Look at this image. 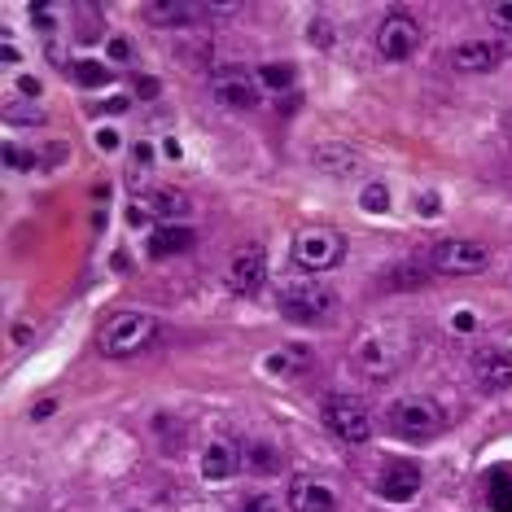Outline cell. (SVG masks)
<instances>
[{
	"label": "cell",
	"instance_id": "cell-17",
	"mask_svg": "<svg viewBox=\"0 0 512 512\" xmlns=\"http://www.w3.org/2000/svg\"><path fill=\"white\" fill-rule=\"evenodd\" d=\"M149 18L162 22V27H184V22H202L206 5H184V0H162V5H149Z\"/></svg>",
	"mask_w": 512,
	"mask_h": 512
},
{
	"label": "cell",
	"instance_id": "cell-15",
	"mask_svg": "<svg viewBox=\"0 0 512 512\" xmlns=\"http://www.w3.org/2000/svg\"><path fill=\"white\" fill-rule=\"evenodd\" d=\"M193 250V232L189 228H176V224H162L149 232V259H171V254H184Z\"/></svg>",
	"mask_w": 512,
	"mask_h": 512
},
{
	"label": "cell",
	"instance_id": "cell-11",
	"mask_svg": "<svg viewBox=\"0 0 512 512\" xmlns=\"http://www.w3.org/2000/svg\"><path fill=\"white\" fill-rule=\"evenodd\" d=\"M504 62V44L499 40H464L451 49V66L464 75H486Z\"/></svg>",
	"mask_w": 512,
	"mask_h": 512
},
{
	"label": "cell",
	"instance_id": "cell-21",
	"mask_svg": "<svg viewBox=\"0 0 512 512\" xmlns=\"http://www.w3.org/2000/svg\"><path fill=\"white\" fill-rule=\"evenodd\" d=\"M75 79L84 88H101L110 79V71H106V62H75Z\"/></svg>",
	"mask_w": 512,
	"mask_h": 512
},
{
	"label": "cell",
	"instance_id": "cell-10",
	"mask_svg": "<svg viewBox=\"0 0 512 512\" xmlns=\"http://www.w3.org/2000/svg\"><path fill=\"white\" fill-rule=\"evenodd\" d=\"M263 276H267V254H263V246H241L237 254H232V263H228V289H232V294H241V298L259 294Z\"/></svg>",
	"mask_w": 512,
	"mask_h": 512
},
{
	"label": "cell",
	"instance_id": "cell-29",
	"mask_svg": "<svg viewBox=\"0 0 512 512\" xmlns=\"http://www.w3.org/2000/svg\"><path fill=\"white\" fill-rule=\"evenodd\" d=\"M110 57H114V62H127V44L114 40V44H110Z\"/></svg>",
	"mask_w": 512,
	"mask_h": 512
},
{
	"label": "cell",
	"instance_id": "cell-27",
	"mask_svg": "<svg viewBox=\"0 0 512 512\" xmlns=\"http://www.w3.org/2000/svg\"><path fill=\"white\" fill-rule=\"evenodd\" d=\"M241 512H281V508H276V499H272V495H250Z\"/></svg>",
	"mask_w": 512,
	"mask_h": 512
},
{
	"label": "cell",
	"instance_id": "cell-3",
	"mask_svg": "<svg viewBox=\"0 0 512 512\" xmlns=\"http://www.w3.org/2000/svg\"><path fill=\"white\" fill-rule=\"evenodd\" d=\"M158 337V320L145 316V311H119L106 329H101V355L110 359H127L136 351H145Z\"/></svg>",
	"mask_w": 512,
	"mask_h": 512
},
{
	"label": "cell",
	"instance_id": "cell-12",
	"mask_svg": "<svg viewBox=\"0 0 512 512\" xmlns=\"http://www.w3.org/2000/svg\"><path fill=\"white\" fill-rule=\"evenodd\" d=\"M473 377L482 390H508L512 386V351H504V346H486V351L473 355Z\"/></svg>",
	"mask_w": 512,
	"mask_h": 512
},
{
	"label": "cell",
	"instance_id": "cell-16",
	"mask_svg": "<svg viewBox=\"0 0 512 512\" xmlns=\"http://www.w3.org/2000/svg\"><path fill=\"white\" fill-rule=\"evenodd\" d=\"M237 464H241L237 447H228V442H211V447H206V456H202V477H206V482H224V477L237 473Z\"/></svg>",
	"mask_w": 512,
	"mask_h": 512
},
{
	"label": "cell",
	"instance_id": "cell-9",
	"mask_svg": "<svg viewBox=\"0 0 512 512\" xmlns=\"http://www.w3.org/2000/svg\"><path fill=\"white\" fill-rule=\"evenodd\" d=\"M211 97L224 110H254L259 106V79L246 71H215L211 75Z\"/></svg>",
	"mask_w": 512,
	"mask_h": 512
},
{
	"label": "cell",
	"instance_id": "cell-20",
	"mask_svg": "<svg viewBox=\"0 0 512 512\" xmlns=\"http://www.w3.org/2000/svg\"><path fill=\"white\" fill-rule=\"evenodd\" d=\"M254 79H259L263 88H289L294 84V66L289 62H267V66H259V75Z\"/></svg>",
	"mask_w": 512,
	"mask_h": 512
},
{
	"label": "cell",
	"instance_id": "cell-25",
	"mask_svg": "<svg viewBox=\"0 0 512 512\" xmlns=\"http://www.w3.org/2000/svg\"><path fill=\"white\" fill-rule=\"evenodd\" d=\"M5 162H9V167H22V171H36L40 154H36V149H22V145H5Z\"/></svg>",
	"mask_w": 512,
	"mask_h": 512
},
{
	"label": "cell",
	"instance_id": "cell-7",
	"mask_svg": "<svg viewBox=\"0 0 512 512\" xmlns=\"http://www.w3.org/2000/svg\"><path fill=\"white\" fill-rule=\"evenodd\" d=\"M429 263L447 276H473V272H486L491 267V250L482 241H469V237H451V241H438Z\"/></svg>",
	"mask_w": 512,
	"mask_h": 512
},
{
	"label": "cell",
	"instance_id": "cell-23",
	"mask_svg": "<svg viewBox=\"0 0 512 512\" xmlns=\"http://www.w3.org/2000/svg\"><path fill=\"white\" fill-rule=\"evenodd\" d=\"M359 202H364V211H372V215L390 211V193H386V184H377V180H372L368 189L359 193Z\"/></svg>",
	"mask_w": 512,
	"mask_h": 512
},
{
	"label": "cell",
	"instance_id": "cell-32",
	"mask_svg": "<svg viewBox=\"0 0 512 512\" xmlns=\"http://www.w3.org/2000/svg\"><path fill=\"white\" fill-rule=\"evenodd\" d=\"M97 145H101V149H114V132H110V127H106V132L97 136Z\"/></svg>",
	"mask_w": 512,
	"mask_h": 512
},
{
	"label": "cell",
	"instance_id": "cell-31",
	"mask_svg": "<svg viewBox=\"0 0 512 512\" xmlns=\"http://www.w3.org/2000/svg\"><path fill=\"white\" fill-rule=\"evenodd\" d=\"M5 62H9V66L18 62V49H14V40H9V36H5Z\"/></svg>",
	"mask_w": 512,
	"mask_h": 512
},
{
	"label": "cell",
	"instance_id": "cell-26",
	"mask_svg": "<svg viewBox=\"0 0 512 512\" xmlns=\"http://www.w3.org/2000/svg\"><path fill=\"white\" fill-rule=\"evenodd\" d=\"M491 18H495V27L512 31V0H499V5H491Z\"/></svg>",
	"mask_w": 512,
	"mask_h": 512
},
{
	"label": "cell",
	"instance_id": "cell-28",
	"mask_svg": "<svg viewBox=\"0 0 512 512\" xmlns=\"http://www.w3.org/2000/svg\"><path fill=\"white\" fill-rule=\"evenodd\" d=\"M31 416H36V421H49V416H53V399H44V403H36V412H31Z\"/></svg>",
	"mask_w": 512,
	"mask_h": 512
},
{
	"label": "cell",
	"instance_id": "cell-24",
	"mask_svg": "<svg viewBox=\"0 0 512 512\" xmlns=\"http://www.w3.org/2000/svg\"><path fill=\"white\" fill-rule=\"evenodd\" d=\"M246 460H250L259 473H276V469H281V451H272V447H250Z\"/></svg>",
	"mask_w": 512,
	"mask_h": 512
},
{
	"label": "cell",
	"instance_id": "cell-14",
	"mask_svg": "<svg viewBox=\"0 0 512 512\" xmlns=\"http://www.w3.org/2000/svg\"><path fill=\"white\" fill-rule=\"evenodd\" d=\"M289 508L294 512H337V499L329 486H320V482H311V477H294L289 482Z\"/></svg>",
	"mask_w": 512,
	"mask_h": 512
},
{
	"label": "cell",
	"instance_id": "cell-22",
	"mask_svg": "<svg viewBox=\"0 0 512 512\" xmlns=\"http://www.w3.org/2000/svg\"><path fill=\"white\" fill-rule=\"evenodd\" d=\"M298 364H302V351H281V355H267L263 359V368L272 372V377H289Z\"/></svg>",
	"mask_w": 512,
	"mask_h": 512
},
{
	"label": "cell",
	"instance_id": "cell-18",
	"mask_svg": "<svg viewBox=\"0 0 512 512\" xmlns=\"http://www.w3.org/2000/svg\"><path fill=\"white\" fill-rule=\"evenodd\" d=\"M149 211L162 219H184L193 211V202H189V193H180V189H154L149 193Z\"/></svg>",
	"mask_w": 512,
	"mask_h": 512
},
{
	"label": "cell",
	"instance_id": "cell-19",
	"mask_svg": "<svg viewBox=\"0 0 512 512\" xmlns=\"http://www.w3.org/2000/svg\"><path fill=\"white\" fill-rule=\"evenodd\" d=\"M311 158H316V167L329 171V176H346V171L355 167V149H346V145H320Z\"/></svg>",
	"mask_w": 512,
	"mask_h": 512
},
{
	"label": "cell",
	"instance_id": "cell-2",
	"mask_svg": "<svg viewBox=\"0 0 512 512\" xmlns=\"http://www.w3.org/2000/svg\"><path fill=\"white\" fill-rule=\"evenodd\" d=\"M386 425H390V434L403 442H429L447 429V412H442L429 394H407V399L390 403Z\"/></svg>",
	"mask_w": 512,
	"mask_h": 512
},
{
	"label": "cell",
	"instance_id": "cell-1",
	"mask_svg": "<svg viewBox=\"0 0 512 512\" xmlns=\"http://www.w3.org/2000/svg\"><path fill=\"white\" fill-rule=\"evenodd\" d=\"M412 355V329L407 324H372L355 337V364L368 372V377H390L399 372Z\"/></svg>",
	"mask_w": 512,
	"mask_h": 512
},
{
	"label": "cell",
	"instance_id": "cell-8",
	"mask_svg": "<svg viewBox=\"0 0 512 512\" xmlns=\"http://www.w3.org/2000/svg\"><path fill=\"white\" fill-rule=\"evenodd\" d=\"M416 49H421V27H416V18H407V14L381 18V27H377V53L386 57V62H407Z\"/></svg>",
	"mask_w": 512,
	"mask_h": 512
},
{
	"label": "cell",
	"instance_id": "cell-30",
	"mask_svg": "<svg viewBox=\"0 0 512 512\" xmlns=\"http://www.w3.org/2000/svg\"><path fill=\"white\" fill-rule=\"evenodd\" d=\"M22 92H27V97H40V84H36V79H22V84H18Z\"/></svg>",
	"mask_w": 512,
	"mask_h": 512
},
{
	"label": "cell",
	"instance_id": "cell-6",
	"mask_svg": "<svg viewBox=\"0 0 512 512\" xmlns=\"http://www.w3.org/2000/svg\"><path fill=\"white\" fill-rule=\"evenodd\" d=\"M342 254H346V237L337 228H307L294 241V263L302 272H329V267L342 263Z\"/></svg>",
	"mask_w": 512,
	"mask_h": 512
},
{
	"label": "cell",
	"instance_id": "cell-5",
	"mask_svg": "<svg viewBox=\"0 0 512 512\" xmlns=\"http://www.w3.org/2000/svg\"><path fill=\"white\" fill-rule=\"evenodd\" d=\"M320 416H324V425H329V434L342 442H368V434H372V412L355 394H329V399L320 403Z\"/></svg>",
	"mask_w": 512,
	"mask_h": 512
},
{
	"label": "cell",
	"instance_id": "cell-4",
	"mask_svg": "<svg viewBox=\"0 0 512 512\" xmlns=\"http://www.w3.org/2000/svg\"><path fill=\"white\" fill-rule=\"evenodd\" d=\"M281 311H285V320H294V324H324L337 311V298L324 289L320 281H289L281 289Z\"/></svg>",
	"mask_w": 512,
	"mask_h": 512
},
{
	"label": "cell",
	"instance_id": "cell-13",
	"mask_svg": "<svg viewBox=\"0 0 512 512\" xmlns=\"http://www.w3.org/2000/svg\"><path fill=\"white\" fill-rule=\"evenodd\" d=\"M377 491H381V499H390V504H407V499H416V491H421V469L407 460H390L377 477Z\"/></svg>",
	"mask_w": 512,
	"mask_h": 512
}]
</instances>
